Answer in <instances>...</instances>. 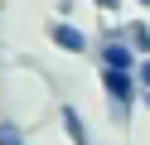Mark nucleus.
I'll list each match as a JSON object with an SVG mask.
<instances>
[{
    "label": "nucleus",
    "mask_w": 150,
    "mask_h": 145,
    "mask_svg": "<svg viewBox=\"0 0 150 145\" xmlns=\"http://www.w3.org/2000/svg\"><path fill=\"white\" fill-rule=\"evenodd\" d=\"M97 82H102V97H107V116L116 131H126L131 116L140 106V82L136 73H116V68H97Z\"/></svg>",
    "instance_id": "nucleus-1"
},
{
    "label": "nucleus",
    "mask_w": 150,
    "mask_h": 145,
    "mask_svg": "<svg viewBox=\"0 0 150 145\" xmlns=\"http://www.w3.org/2000/svg\"><path fill=\"white\" fill-rule=\"evenodd\" d=\"M92 48H97V68H116V73H136L140 68V53L126 44L121 24H102L97 39H92Z\"/></svg>",
    "instance_id": "nucleus-2"
},
{
    "label": "nucleus",
    "mask_w": 150,
    "mask_h": 145,
    "mask_svg": "<svg viewBox=\"0 0 150 145\" xmlns=\"http://www.w3.org/2000/svg\"><path fill=\"white\" fill-rule=\"evenodd\" d=\"M44 34H49V44L58 48V53H68V58H87L92 53V34L82 24H73V19H49Z\"/></svg>",
    "instance_id": "nucleus-3"
},
{
    "label": "nucleus",
    "mask_w": 150,
    "mask_h": 145,
    "mask_svg": "<svg viewBox=\"0 0 150 145\" xmlns=\"http://www.w3.org/2000/svg\"><path fill=\"white\" fill-rule=\"evenodd\" d=\"M58 126H63V135H68V145H97V140H92L87 116H82L73 102H58Z\"/></svg>",
    "instance_id": "nucleus-4"
},
{
    "label": "nucleus",
    "mask_w": 150,
    "mask_h": 145,
    "mask_svg": "<svg viewBox=\"0 0 150 145\" xmlns=\"http://www.w3.org/2000/svg\"><path fill=\"white\" fill-rule=\"evenodd\" d=\"M121 34H126V44L136 48L140 58H150V24H145L140 15H136V19H121Z\"/></svg>",
    "instance_id": "nucleus-5"
},
{
    "label": "nucleus",
    "mask_w": 150,
    "mask_h": 145,
    "mask_svg": "<svg viewBox=\"0 0 150 145\" xmlns=\"http://www.w3.org/2000/svg\"><path fill=\"white\" fill-rule=\"evenodd\" d=\"M0 145H29V131L15 116H0Z\"/></svg>",
    "instance_id": "nucleus-6"
},
{
    "label": "nucleus",
    "mask_w": 150,
    "mask_h": 145,
    "mask_svg": "<svg viewBox=\"0 0 150 145\" xmlns=\"http://www.w3.org/2000/svg\"><path fill=\"white\" fill-rule=\"evenodd\" d=\"M136 82H140V92H150V58H140V68H136Z\"/></svg>",
    "instance_id": "nucleus-7"
},
{
    "label": "nucleus",
    "mask_w": 150,
    "mask_h": 145,
    "mask_svg": "<svg viewBox=\"0 0 150 145\" xmlns=\"http://www.w3.org/2000/svg\"><path fill=\"white\" fill-rule=\"evenodd\" d=\"M92 5H97V10H102V15H116V10H121V5H126V0H92Z\"/></svg>",
    "instance_id": "nucleus-8"
},
{
    "label": "nucleus",
    "mask_w": 150,
    "mask_h": 145,
    "mask_svg": "<svg viewBox=\"0 0 150 145\" xmlns=\"http://www.w3.org/2000/svg\"><path fill=\"white\" fill-rule=\"evenodd\" d=\"M136 5H140V10H150V0H136Z\"/></svg>",
    "instance_id": "nucleus-9"
}]
</instances>
